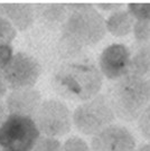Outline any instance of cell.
Segmentation results:
<instances>
[{
    "label": "cell",
    "instance_id": "cell-1",
    "mask_svg": "<svg viewBox=\"0 0 150 151\" xmlns=\"http://www.w3.org/2000/svg\"><path fill=\"white\" fill-rule=\"evenodd\" d=\"M67 7L71 12L63 25L61 49L65 55H74L105 36V20L90 4H71Z\"/></svg>",
    "mask_w": 150,
    "mask_h": 151
},
{
    "label": "cell",
    "instance_id": "cell-2",
    "mask_svg": "<svg viewBox=\"0 0 150 151\" xmlns=\"http://www.w3.org/2000/svg\"><path fill=\"white\" fill-rule=\"evenodd\" d=\"M103 76L91 60L64 63L55 72L53 86L57 94L73 102H86L99 94Z\"/></svg>",
    "mask_w": 150,
    "mask_h": 151
},
{
    "label": "cell",
    "instance_id": "cell-3",
    "mask_svg": "<svg viewBox=\"0 0 150 151\" xmlns=\"http://www.w3.org/2000/svg\"><path fill=\"white\" fill-rule=\"evenodd\" d=\"M149 95V83L145 77L129 74L112 84L107 99L114 116L131 122L148 108Z\"/></svg>",
    "mask_w": 150,
    "mask_h": 151
},
{
    "label": "cell",
    "instance_id": "cell-4",
    "mask_svg": "<svg viewBox=\"0 0 150 151\" xmlns=\"http://www.w3.org/2000/svg\"><path fill=\"white\" fill-rule=\"evenodd\" d=\"M114 118L107 96L97 94L75 109L74 113L72 114V123L81 133L95 135L111 125Z\"/></svg>",
    "mask_w": 150,
    "mask_h": 151
},
{
    "label": "cell",
    "instance_id": "cell-5",
    "mask_svg": "<svg viewBox=\"0 0 150 151\" xmlns=\"http://www.w3.org/2000/svg\"><path fill=\"white\" fill-rule=\"evenodd\" d=\"M40 137L32 118L9 114L0 127V147L4 151H30Z\"/></svg>",
    "mask_w": 150,
    "mask_h": 151
},
{
    "label": "cell",
    "instance_id": "cell-6",
    "mask_svg": "<svg viewBox=\"0 0 150 151\" xmlns=\"http://www.w3.org/2000/svg\"><path fill=\"white\" fill-rule=\"evenodd\" d=\"M32 120L39 133L55 139L67 134L72 128L71 111L64 103L57 100L40 103Z\"/></svg>",
    "mask_w": 150,
    "mask_h": 151
},
{
    "label": "cell",
    "instance_id": "cell-7",
    "mask_svg": "<svg viewBox=\"0 0 150 151\" xmlns=\"http://www.w3.org/2000/svg\"><path fill=\"white\" fill-rule=\"evenodd\" d=\"M40 65L32 56L18 52L11 56L9 62L0 70L7 88L11 91L30 88L40 75Z\"/></svg>",
    "mask_w": 150,
    "mask_h": 151
},
{
    "label": "cell",
    "instance_id": "cell-8",
    "mask_svg": "<svg viewBox=\"0 0 150 151\" xmlns=\"http://www.w3.org/2000/svg\"><path fill=\"white\" fill-rule=\"evenodd\" d=\"M131 54L123 44H112L102 52L99 60V70L107 80L117 81L130 73Z\"/></svg>",
    "mask_w": 150,
    "mask_h": 151
},
{
    "label": "cell",
    "instance_id": "cell-9",
    "mask_svg": "<svg viewBox=\"0 0 150 151\" xmlns=\"http://www.w3.org/2000/svg\"><path fill=\"white\" fill-rule=\"evenodd\" d=\"M91 151H134L136 140L127 128L111 124L93 135Z\"/></svg>",
    "mask_w": 150,
    "mask_h": 151
},
{
    "label": "cell",
    "instance_id": "cell-10",
    "mask_svg": "<svg viewBox=\"0 0 150 151\" xmlns=\"http://www.w3.org/2000/svg\"><path fill=\"white\" fill-rule=\"evenodd\" d=\"M42 103L40 93L35 88H22L11 91L6 100L8 114H16L32 118Z\"/></svg>",
    "mask_w": 150,
    "mask_h": 151
},
{
    "label": "cell",
    "instance_id": "cell-11",
    "mask_svg": "<svg viewBox=\"0 0 150 151\" xmlns=\"http://www.w3.org/2000/svg\"><path fill=\"white\" fill-rule=\"evenodd\" d=\"M35 7L30 4H0V14L18 30H27L35 20Z\"/></svg>",
    "mask_w": 150,
    "mask_h": 151
},
{
    "label": "cell",
    "instance_id": "cell-12",
    "mask_svg": "<svg viewBox=\"0 0 150 151\" xmlns=\"http://www.w3.org/2000/svg\"><path fill=\"white\" fill-rule=\"evenodd\" d=\"M134 22L136 20L130 16L128 11L117 10L112 12L105 20V29L113 36L122 37L132 32Z\"/></svg>",
    "mask_w": 150,
    "mask_h": 151
},
{
    "label": "cell",
    "instance_id": "cell-13",
    "mask_svg": "<svg viewBox=\"0 0 150 151\" xmlns=\"http://www.w3.org/2000/svg\"><path fill=\"white\" fill-rule=\"evenodd\" d=\"M34 7L37 9L39 17H42L44 22L48 25H64L65 20L70 15L67 5L63 4H42Z\"/></svg>",
    "mask_w": 150,
    "mask_h": 151
},
{
    "label": "cell",
    "instance_id": "cell-14",
    "mask_svg": "<svg viewBox=\"0 0 150 151\" xmlns=\"http://www.w3.org/2000/svg\"><path fill=\"white\" fill-rule=\"evenodd\" d=\"M149 73V46L145 45L137 50V53L130 60L131 75L145 77Z\"/></svg>",
    "mask_w": 150,
    "mask_h": 151
},
{
    "label": "cell",
    "instance_id": "cell-15",
    "mask_svg": "<svg viewBox=\"0 0 150 151\" xmlns=\"http://www.w3.org/2000/svg\"><path fill=\"white\" fill-rule=\"evenodd\" d=\"M17 36L16 28L0 14V45H10Z\"/></svg>",
    "mask_w": 150,
    "mask_h": 151
},
{
    "label": "cell",
    "instance_id": "cell-16",
    "mask_svg": "<svg viewBox=\"0 0 150 151\" xmlns=\"http://www.w3.org/2000/svg\"><path fill=\"white\" fill-rule=\"evenodd\" d=\"M62 143L58 139L40 135L37 139L32 151H61Z\"/></svg>",
    "mask_w": 150,
    "mask_h": 151
},
{
    "label": "cell",
    "instance_id": "cell-17",
    "mask_svg": "<svg viewBox=\"0 0 150 151\" xmlns=\"http://www.w3.org/2000/svg\"><path fill=\"white\" fill-rule=\"evenodd\" d=\"M128 12L137 22L149 20L150 18V5L149 4H129Z\"/></svg>",
    "mask_w": 150,
    "mask_h": 151
},
{
    "label": "cell",
    "instance_id": "cell-18",
    "mask_svg": "<svg viewBox=\"0 0 150 151\" xmlns=\"http://www.w3.org/2000/svg\"><path fill=\"white\" fill-rule=\"evenodd\" d=\"M61 151H91V148L83 139L72 137L65 141L64 145H62Z\"/></svg>",
    "mask_w": 150,
    "mask_h": 151
},
{
    "label": "cell",
    "instance_id": "cell-19",
    "mask_svg": "<svg viewBox=\"0 0 150 151\" xmlns=\"http://www.w3.org/2000/svg\"><path fill=\"white\" fill-rule=\"evenodd\" d=\"M149 20L134 22L132 30L136 39L139 43H147L149 40Z\"/></svg>",
    "mask_w": 150,
    "mask_h": 151
},
{
    "label": "cell",
    "instance_id": "cell-20",
    "mask_svg": "<svg viewBox=\"0 0 150 151\" xmlns=\"http://www.w3.org/2000/svg\"><path fill=\"white\" fill-rule=\"evenodd\" d=\"M138 128L141 134L144 135L145 139H149L150 138V131H149V108H147L141 113L139 118H138Z\"/></svg>",
    "mask_w": 150,
    "mask_h": 151
},
{
    "label": "cell",
    "instance_id": "cell-21",
    "mask_svg": "<svg viewBox=\"0 0 150 151\" xmlns=\"http://www.w3.org/2000/svg\"><path fill=\"white\" fill-rule=\"evenodd\" d=\"M12 55L14 52L11 45H0V70L9 62Z\"/></svg>",
    "mask_w": 150,
    "mask_h": 151
},
{
    "label": "cell",
    "instance_id": "cell-22",
    "mask_svg": "<svg viewBox=\"0 0 150 151\" xmlns=\"http://www.w3.org/2000/svg\"><path fill=\"white\" fill-rule=\"evenodd\" d=\"M97 7L104 11H117L122 7V5L121 4H100L97 5Z\"/></svg>",
    "mask_w": 150,
    "mask_h": 151
},
{
    "label": "cell",
    "instance_id": "cell-23",
    "mask_svg": "<svg viewBox=\"0 0 150 151\" xmlns=\"http://www.w3.org/2000/svg\"><path fill=\"white\" fill-rule=\"evenodd\" d=\"M8 115L9 114H8V111H7V108H6V104L0 100V127L6 121Z\"/></svg>",
    "mask_w": 150,
    "mask_h": 151
},
{
    "label": "cell",
    "instance_id": "cell-24",
    "mask_svg": "<svg viewBox=\"0 0 150 151\" xmlns=\"http://www.w3.org/2000/svg\"><path fill=\"white\" fill-rule=\"evenodd\" d=\"M6 92H7V86H6L2 76L0 74V100L6 95Z\"/></svg>",
    "mask_w": 150,
    "mask_h": 151
},
{
    "label": "cell",
    "instance_id": "cell-25",
    "mask_svg": "<svg viewBox=\"0 0 150 151\" xmlns=\"http://www.w3.org/2000/svg\"><path fill=\"white\" fill-rule=\"evenodd\" d=\"M134 151H150L149 145H142V146L139 147L138 149H136Z\"/></svg>",
    "mask_w": 150,
    "mask_h": 151
},
{
    "label": "cell",
    "instance_id": "cell-26",
    "mask_svg": "<svg viewBox=\"0 0 150 151\" xmlns=\"http://www.w3.org/2000/svg\"><path fill=\"white\" fill-rule=\"evenodd\" d=\"M0 151H4V150H2V148H1V147H0Z\"/></svg>",
    "mask_w": 150,
    "mask_h": 151
}]
</instances>
